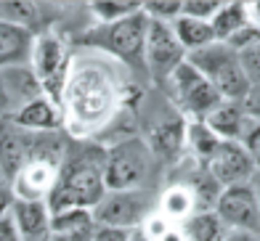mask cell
I'll use <instances>...</instances> for the list:
<instances>
[{"label":"cell","instance_id":"20","mask_svg":"<svg viewBox=\"0 0 260 241\" xmlns=\"http://www.w3.org/2000/svg\"><path fill=\"white\" fill-rule=\"evenodd\" d=\"M96 233L90 210H64L51 212V236H75L82 241H90Z\"/></svg>","mask_w":260,"mask_h":241},{"label":"cell","instance_id":"15","mask_svg":"<svg viewBox=\"0 0 260 241\" xmlns=\"http://www.w3.org/2000/svg\"><path fill=\"white\" fill-rule=\"evenodd\" d=\"M11 122L27 132H56L64 125V114L61 106H56L48 95H38V98L21 104L11 117Z\"/></svg>","mask_w":260,"mask_h":241},{"label":"cell","instance_id":"39","mask_svg":"<svg viewBox=\"0 0 260 241\" xmlns=\"http://www.w3.org/2000/svg\"><path fill=\"white\" fill-rule=\"evenodd\" d=\"M250 186H252V191H255V199H257V207H260V170H255Z\"/></svg>","mask_w":260,"mask_h":241},{"label":"cell","instance_id":"9","mask_svg":"<svg viewBox=\"0 0 260 241\" xmlns=\"http://www.w3.org/2000/svg\"><path fill=\"white\" fill-rule=\"evenodd\" d=\"M186 61V51L181 48L178 38L170 24L165 21H151L146 29V48H144V64L151 72L154 80H165Z\"/></svg>","mask_w":260,"mask_h":241},{"label":"cell","instance_id":"24","mask_svg":"<svg viewBox=\"0 0 260 241\" xmlns=\"http://www.w3.org/2000/svg\"><path fill=\"white\" fill-rule=\"evenodd\" d=\"M183 233L188 241H223V236L229 233V228L223 225V220L212 212H194L183 225Z\"/></svg>","mask_w":260,"mask_h":241},{"label":"cell","instance_id":"23","mask_svg":"<svg viewBox=\"0 0 260 241\" xmlns=\"http://www.w3.org/2000/svg\"><path fill=\"white\" fill-rule=\"evenodd\" d=\"M170 27H173L175 38H178V43H181V48L186 53H194V51H199V48H207L210 43H215V35H212L210 21L178 16Z\"/></svg>","mask_w":260,"mask_h":241},{"label":"cell","instance_id":"10","mask_svg":"<svg viewBox=\"0 0 260 241\" xmlns=\"http://www.w3.org/2000/svg\"><path fill=\"white\" fill-rule=\"evenodd\" d=\"M215 215L223 220V225L229 231L260 233V207H257L255 191L250 183L223 188L218 196V204H215Z\"/></svg>","mask_w":260,"mask_h":241},{"label":"cell","instance_id":"19","mask_svg":"<svg viewBox=\"0 0 260 241\" xmlns=\"http://www.w3.org/2000/svg\"><path fill=\"white\" fill-rule=\"evenodd\" d=\"M146 143H149V149H151L154 156L173 159V156H178L181 149L186 146V122L181 117L165 119V122H159L154 130H151V138Z\"/></svg>","mask_w":260,"mask_h":241},{"label":"cell","instance_id":"30","mask_svg":"<svg viewBox=\"0 0 260 241\" xmlns=\"http://www.w3.org/2000/svg\"><path fill=\"white\" fill-rule=\"evenodd\" d=\"M242 146L244 151L250 154V159L255 162V170H260V122H255V119H250V125H247L244 135H242Z\"/></svg>","mask_w":260,"mask_h":241},{"label":"cell","instance_id":"35","mask_svg":"<svg viewBox=\"0 0 260 241\" xmlns=\"http://www.w3.org/2000/svg\"><path fill=\"white\" fill-rule=\"evenodd\" d=\"M14 201H16V196H14V191H11V183H6V180H0V218L11 212V207H14Z\"/></svg>","mask_w":260,"mask_h":241},{"label":"cell","instance_id":"1","mask_svg":"<svg viewBox=\"0 0 260 241\" xmlns=\"http://www.w3.org/2000/svg\"><path fill=\"white\" fill-rule=\"evenodd\" d=\"M64 109L80 127H93L109 119L117 106V88L112 77L99 69H82L64 85Z\"/></svg>","mask_w":260,"mask_h":241},{"label":"cell","instance_id":"37","mask_svg":"<svg viewBox=\"0 0 260 241\" xmlns=\"http://www.w3.org/2000/svg\"><path fill=\"white\" fill-rule=\"evenodd\" d=\"M159 241H188V238H186V233H183L181 225H170L168 231L159 236Z\"/></svg>","mask_w":260,"mask_h":241},{"label":"cell","instance_id":"11","mask_svg":"<svg viewBox=\"0 0 260 241\" xmlns=\"http://www.w3.org/2000/svg\"><path fill=\"white\" fill-rule=\"evenodd\" d=\"M205 170L220 188H231V186L250 183L255 175V162L250 159V154L244 151L242 143L220 141L212 156L205 162Z\"/></svg>","mask_w":260,"mask_h":241},{"label":"cell","instance_id":"12","mask_svg":"<svg viewBox=\"0 0 260 241\" xmlns=\"http://www.w3.org/2000/svg\"><path fill=\"white\" fill-rule=\"evenodd\" d=\"M43 95L38 80H35L32 69L24 66H11L0 69V119L14 117V112L21 104Z\"/></svg>","mask_w":260,"mask_h":241},{"label":"cell","instance_id":"40","mask_svg":"<svg viewBox=\"0 0 260 241\" xmlns=\"http://www.w3.org/2000/svg\"><path fill=\"white\" fill-rule=\"evenodd\" d=\"M48 241H82V238H75V236H51Z\"/></svg>","mask_w":260,"mask_h":241},{"label":"cell","instance_id":"14","mask_svg":"<svg viewBox=\"0 0 260 241\" xmlns=\"http://www.w3.org/2000/svg\"><path fill=\"white\" fill-rule=\"evenodd\" d=\"M58 180V167L45 162H27L21 173L11 180V191L19 201H48Z\"/></svg>","mask_w":260,"mask_h":241},{"label":"cell","instance_id":"22","mask_svg":"<svg viewBox=\"0 0 260 241\" xmlns=\"http://www.w3.org/2000/svg\"><path fill=\"white\" fill-rule=\"evenodd\" d=\"M250 19H247V6L244 3H220L218 14L210 19L212 35H215V43H229L234 35H239Z\"/></svg>","mask_w":260,"mask_h":241},{"label":"cell","instance_id":"18","mask_svg":"<svg viewBox=\"0 0 260 241\" xmlns=\"http://www.w3.org/2000/svg\"><path fill=\"white\" fill-rule=\"evenodd\" d=\"M32 43L35 38L27 27L0 19V69L21 66L32 53Z\"/></svg>","mask_w":260,"mask_h":241},{"label":"cell","instance_id":"2","mask_svg":"<svg viewBox=\"0 0 260 241\" xmlns=\"http://www.w3.org/2000/svg\"><path fill=\"white\" fill-rule=\"evenodd\" d=\"M104 194V162L72 159L64 162V167L58 170V180L48 196V210H93Z\"/></svg>","mask_w":260,"mask_h":241},{"label":"cell","instance_id":"16","mask_svg":"<svg viewBox=\"0 0 260 241\" xmlns=\"http://www.w3.org/2000/svg\"><path fill=\"white\" fill-rule=\"evenodd\" d=\"M11 218L16 223L21 241H48L51 238V210L48 201H14Z\"/></svg>","mask_w":260,"mask_h":241},{"label":"cell","instance_id":"32","mask_svg":"<svg viewBox=\"0 0 260 241\" xmlns=\"http://www.w3.org/2000/svg\"><path fill=\"white\" fill-rule=\"evenodd\" d=\"M244 112L250 119H255V122H260V85H252L250 93H247V98L242 101Z\"/></svg>","mask_w":260,"mask_h":241},{"label":"cell","instance_id":"28","mask_svg":"<svg viewBox=\"0 0 260 241\" xmlns=\"http://www.w3.org/2000/svg\"><path fill=\"white\" fill-rule=\"evenodd\" d=\"M239 53V61H242V69L247 80H250V85H260V40H255L252 45L242 48Z\"/></svg>","mask_w":260,"mask_h":241},{"label":"cell","instance_id":"21","mask_svg":"<svg viewBox=\"0 0 260 241\" xmlns=\"http://www.w3.org/2000/svg\"><path fill=\"white\" fill-rule=\"evenodd\" d=\"M157 212H159L168 223L183 225V223L197 212V204H194V196H191V191H188V186H170V188L162 194Z\"/></svg>","mask_w":260,"mask_h":241},{"label":"cell","instance_id":"41","mask_svg":"<svg viewBox=\"0 0 260 241\" xmlns=\"http://www.w3.org/2000/svg\"><path fill=\"white\" fill-rule=\"evenodd\" d=\"M130 241H149L144 233H141V231H133V236H130Z\"/></svg>","mask_w":260,"mask_h":241},{"label":"cell","instance_id":"38","mask_svg":"<svg viewBox=\"0 0 260 241\" xmlns=\"http://www.w3.org/2000/svg\"><path fill=\"white\" fill-rule=\"evenodd\" d=\"M244 6H247V19H250V24L260 29V0L257 3H244Z\"/></svg>","mask_w":260,"mask_h":241},{"label":"cell","instance_id":"17","mask_svg":"<svg viewBox=\"0 0 260 241\" xmlns=\"http://www.w3.org/2000/svg\"><path fill=\"white\" fill-rule=\"evenodd\" d=\"M202 122L215 132L220 141H234L239 143L247 125H250V117H247L244 106L236 104V101H220L215 109H212Z\"/></svg>","mask_w":260,"mask_h":241},{"label":"cell","instance_id":"36","mask_svg":"<svg viewBox=\"0 0 260 241\" xmlns=\"http://www.w3.org/2000/svg\"><path fill=\"white\" fill-rule=\"evenodd\" d=\"M223 241H260V233L252 231H229L223 236Z\"/></svg>","mask_w":260,"mask_h":241},{"label":"cell","instance_id":"27","mask_svg":"<svg viewBox=\"0 0 260 241\" xmlns=\"http://www.w3.org/2000/svg\"><path fill=\"white\" fill-rule=\"evenodd\" d=\"M141 11H144L146 19H151V21L173 24L181 16V0H149V3H141Z\"/></svg>","mask_w":260,"mask_h":241},{"label":"cell","instance_id":"8","mask_svg":"<svg viewBox=\"0 0 260 241\" xmlns=\"http://www.w3.org/2000/svg\"><path fill=\"white\" fill-rule=\"evenodd\" d=\"M168 85H170V93H173L175 104H178V109L183 114H188L191 119H205L223 101L215 93V88H212L188 61H183L168 77Z\"/></svg>","mask_w":260,"mask_h":241},{"label":"cell","instance_id":"5","mask_svg":"<svg viewBox=\"0 0 260 241\" xmlns=\"http://www.w3.org/2000/svg\"><path fill=\"white\" fill-rule=\"evenodd\" d=\"M146 29H149V19L144 11L127 16L122 21L114 24H99L90 35H85V43L106 51L109 56L122 58L130 66H146L144 64V48H146Z\"/></svg>","mask_w":260,"mask_h":241},{"label":"cell","instance_id":"13","mask_svg":"<svg viewBox=\"0 0 260 241\" xmlns=\"http://www.w3.org/2000/svg\"><path fill=\"white\" fill-rule=\"evenodd\" d=\"M29 162V132L8 119H0V178L11 183Z\"/></svg>","mask_w":260,"mask_h":241},{"label":"cell","instance_id":"31","mask_svg":"<svg viewBox=\"0 0 260 241\" xmlns=\"http://www.w3.org/2000/svg\"><path fill=\"white\" fill-rule=\"evenodd\" d=\"M6 14L11 16V24H19V27H27L24 21H29L35 16V6L32 3H8L6 6Z\"/></svg>","mask_w":260,"mask_h":241},{"label":"cell","instance_id":"34","mask_svg":"<svg viewBox=\"0 0 260 241\" xmlns=\"http://www.w3.org/2000/svg\"><path fill=\"white\" fill-rule=\"evenodd\" d=\"M0 241H21L19 231H16V223L11 218V212L0 218Z\"/></svg>","mask_w":260,"mask_h":241},{"label":"cell","instance_id":"33","mask_svg":"<svg viewBox=\"0 0 260 241\" xmlns=\"http://www.w3.org/2000/svg\"><path fill=\"white\" fill-rule=\"evenodd\" d=\"M133 231H122V228H96L90 241H130Z\"/></svg>","mask_w":260,"mask_h":241},{"label":"cell","instance_id":"42","mask_svg":"<svg viewBox=\"0 0 260 241\" xmlns=\"http://www.w3.org/2000/svg\"><path fill=\"white\" fill-rule=\"evenodd\" d=\"M0 180H3V178H0Z\"/></svg>","mask_w":260,"mask_h":241},{"label":"cell","instance_id":"6","mask_svg":"<svg viewBox=\"0 0 260 241\" xmlns=\"http://www.w3.org/2000/svg\"><path fill=\"white\" fill-rule=\"evenodd\" d=\"M96 228H122L138 231L151 215L149 199L144 191H106L101 201L90 210Z\"/></svg>","mask_w":260,"mask_h":241},{"label":"cell","instance_id":"29","mask_svg":"<svg viewBox=\"0 0 260 241\" xmlns=\"http://www.w3.org/2000/svg\"><path fill=\"white\" fill-rule=\"evenodd\" d=\"M218 8H220L218 0H181V16L199 21H210L218 14Z\"/></svg>","mask_w":260,"mask_h":241},{"label":"cell","instance_id":"3","mask_svg":"<svg viewBox=\"0 0 260 241\" xmlns=\"http://www.w3.org/2000/svg\"><path fill=\"white\" fill-rule=\"evenodd\" d=\"M186 61L202 75L223 101L242 104L250 93V80H247L239 53L226 43H210L207 48H199L194 53H186Z\"/></svg>","mask_w":260,"mask_h":241},{"label":"cell","instance_id":"26","mask_svg":"<svg viewBox=\"0 0 260 241\" xmlns=\"http://www.w3.org/2000/svg\"><path fill=\"white\" fill-rule=\"evenodd\" d=\"M90 11L99 19V24H114L138 14L141 3H133V0H96V3H90Z\"/></svg>","mask_w":260,"mask_h":241},{"label":"cell","instance_id":"7","mask_svg":"<svg viewBox=\"0 0 260 241\" xmlns=\"http://www.w3.org/2000/svg\"><path fill=\"white\" fill-rule=\"evenodd\" d=\"M29 61H32V75L38 80L43 95L48 93V98L56 106H61V93L67 85V51L61 40L56 35L35 38Z\"/></svg>","mask_w":260,"mask_h":241},{"label":"cell","instance_id":"25","mask_svg":"<svg viewBox=\"0 0 260 241\" xmlns=\"http://www.w3.org/2000/svg\"><path fill=\"white\" fill-rule=\"evenodd\" d=\"M186 143L191 146L194 156H199L202 162H207L212 156V151L218 149L220 138L202 122V119H191V122L186 125Z\"/></svg>","mask_w":260,"mask_h":241},{"label":"cell","instance_id":"4","mask_svg":"<svg viewBox=\"0 0 260 241\" xmlns=\"http://www.w3.org/2000/svg\"><path fill=\"white\" fill-rule=\"evenodd\" d=\"M149 143L141 138H122L104 156V186L106 191H141L151 170Z\"/></svg>","mask_w":260,"mask_h":241}]
</instances>
